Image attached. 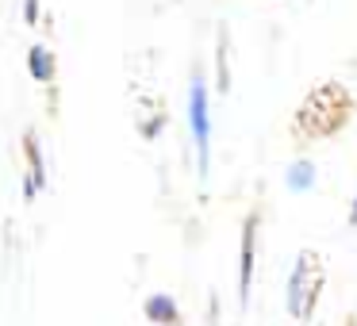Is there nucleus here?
Returning a JSON list of instances; mask_svg holds the SVG:
<instances>
[{
  "label": "nucleus",
  "mask_w": 357,
  "mask_h": 326,
  "mask_svg": "<svg viewBox=\"0 0 357 326\" xmlns=\"http://www.w3.org/2000/svg\"><path fill=\"white\" fill-rule=\"evenodd\" d=\"M323 265H319V257L311 254V249H303L300 257H296V269L292 277H288V315H296L303 323V318H311V311H315L319 295H323Z\"/></svg>",
  "instance_id": "f257e3e1"
},
{
  "label": "nucleus",
  "mask_w": 357,
  "mask_h": 326,
  "mask_svg": "<svg viewBox=\"0 0 357 326\" xmlns=\"http://www.w3.org/2000/svg\"><path fill=\"white\" fill-rule=\"evenodd\" d=\"M188 131L196 142V162L200 173L208 177L211 169V104H208V85L200 73H192V88H188Z\"/></svg>",
  "instance_id": "f03ea898"
},
{
  "label": "nucleus",
  "mask_w": 357,
  "mask_h": 326,
  "mask_svg": "<svg viewBox=\"0 0 357 326\" xmlns=\"http://www.w3.org/2000/svg\"><path fill=\"white\" fill-rule=\"evenodd\" d=\"M24 154H27V180H24V200L31 203L39 196V188L47 185V169H43V154H39V134L27 131L24 134Z\"/></svg>",
  "instance_id": "7ed1b4c3"
},
{
  "label": "nucleus",
  "mask_w": 357,
  "mask_h": 326,
  "mask_svg": "<svg viewBox=\"0 0 357 326\" xmlns=\"http://www.w3.org/2000/svg\"><path fill=\"white\" fill-rule=\"evenodd\" d=\"M254 254H257V219H250L242 231V265H238V292L242 303L250 300V280H254Z\"/></svg>",
  "instance_id": "20e7f679"
},
{
  "label": "nucleus",
  "mask_w": 357,
  "mask_h": 326,
  "mask_svg": "<svg viewBox=\"0 0 357 326\" xmlns=\"http://www.w3.org/2000/svg\"><path fill=\"white\" fill-rule=\"evenodd\" d=\"M27 73H31L39 85H50V81L58 77V65H54V54H50V47L35 42V47L27 50Z\"/></svg>",
  "instance_id": "39448f33"
},
{
  "label": "nucleus",
  "mask_w": 357,
  "mask_h": 326,
  "mask_svg": "<svg viewBox=\"0 0 357 326\" xmlns=\"http://www.w3.org/2000/svg\"><path fill=\"white\" fill-rule=\"evenodd\" d=\"M146 318L154 326H173L181 318V311H177V300L173 295H165V292H154V295H146Z\"/></svg>",
  "instance_id": "423d86ee"
},
{
  "label": "nucleus",
  "mask_w": 357,
  "mask_h": 326,
  "mask_svg": "<svg viewBox=\"0 0 357 326\" xmlns=\"http://www.w3.org/2000/svg\"><path fill=\"white\" fill-rule=\"evenodd\" d=\"M315 177H319V165L311 162V157H296V162L288 165V173H284V180H288L292 192H307V188L315 185Z\"/></svg>",
  "instance_id": "0eeeda50"
},
{
  "label": "nucleus",
  "mask_w": 357,
  "mask_h": 326,
  "mask_svg": "<svg viewBox=\"0 0 357 326\" xmlns=\"http://www.w3.org/2000/svg\"><path fill=\"white\" fill-rule=\"evenodd\" d=\"M39 16H43V4H39V0H24V24L35 27V24H39Z\"/></svg>",
  "instance_id": "6e6552de"
},
{
  "label": "nucleus",
  "mask_w": 357,
  "mask_h": 326,
  "mask_svg": "<svg viewBox=\"0 0 357 326\" xmlns=\"http://www.w3.org/2000/svg\"><path fill=\"white\" fill-rule=\"evenodd\" d=\"M219 88H227V39H219Z\"/></svg>",
  "instance_id": "1a4fd4ad"
},
{
  "label": "nucleus",
  "mask_w": 357,
  "mask_h": 326,
  "mask_svg": "<svg viewBox=\"0 0 357 326\" xmlns=\"http://www.w3.org/2000/svg\"><path fill=\"white\" fill-rule=\"evenodd\" d=\"M349 223H354V226H357V196H354V215H349Z\"/></svg>",
  "instance_id": "9d476101"
}]
</instances>
